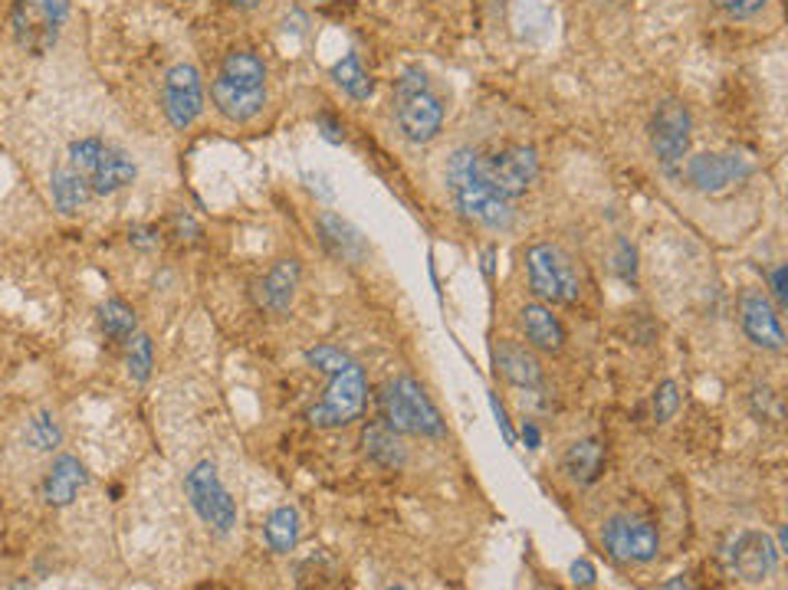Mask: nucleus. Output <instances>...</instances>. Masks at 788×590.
<instances>
[{
    "instance_id": "aec40b11",
    "label": "nucleus",
    "mask_w": 788,
    "mask_h": 590,
    "mask_svg": "<svg viewBox=\"0 0 788 590\" xmlns=\"http://www.w3.org/2000/svg\"><path fill=\"white\" fill-rule=\"evenodd\" d=\"M519 325L526 332V342L539 351H549V355H559L566 348V325L552 315V309L533 302V305H523L519 312Z\"/></svg>"
},
{
    "instance_id": "c9c22d12",
    "label": "nucleus",
    "mask_w": 788,
    "mask_h": 590,
    "mask_svg": "<svg viewBox=\"0 0 788 590\" xmlns=\"http://www.w3.org/2000/svg\"><path fill=\"white\" fill-rule=\"evenodd\" d=\"M128 240H132L135 246H141V250H151V246H158V230H151V227H138V230L128 233Z\"/></svg>"
},
{
    "instance_id": "a19ab883",
    "label": "nucleus",
    "mask_w": 788,
    "mask_h": 590,
    "mask_svg": "<svg viewBox=\"0 0 788 590\" xmlns=\"http://www.w3.org/2000/svg\"><path fill=\"white\" fill-rule=\"evenodd\" d=\"M230 7H237V10H256V7H263L266 0H227Z\"/></svg>"
},
{
    "instance_id": "412c9836",
    "label": "nucleus",
    "mask_w": 788,
    "mask_h": 590,
    "mask_svg": "<svg viewBox=\"0 0 788 590\" xmlns=\"http://www.w3.org/2000/svg\"><path fill=\"white\" fill-rule=\"evenodd\" d=\"M562 470H566L569 479L579 483V486L598 483L602 473H605V447H602V440H595V437L575 440V443L566 450V456H562Z\"/></svg>"
},
{
    "instance_id": "e433bc0d",
    "label": "nucleus",
    "mask_w": 788,
    "mask_h": 590,
    "mask_svg": "<svg viewBox=\"0 0 788 590\" xmlns=\"http://www.w3.org/2000/svg\"><path fill=\"white\" fill-rule=\"evenodd\" d=\"M618 253H621V259H618L621 276H625V279H635V250L628 246V240L618 243Z\"/></svg>"
},
{
    "instance_id": "423d86ee",
    "label": "nucleus",
    "mask_w": 788,
    "mask_h": 590,
    "mask_svg": "<svg viewBox=\"0 0 788 590\" xmlns=\"http://www.w3.org/2000/svg\"><path fill=\"white\" fill-rule=\"evenodd\" d=\"M184 496H187L191 509L197 512V519L207 529H214L220 535L233 532L240 512H237V502L230 499V493L220 483V473L210 460H201V463L191 466V473L184 476Z\"/></svg>"
},
{
    "instance_id": "a878e982",
    "label": "nucleus",
    "mask_w": 788,
    "mask_h": 590,
    "mask_svg": "<svg viewBox=\"0 0 788 590\" xmlns=\"http://www.w3.org/2000/svg\"><path fill=\"white\" fill-rule=\"evenodd\" d=\"M220 76L240 85H266V62L253 49H230L220 62Z\"/></svg>"
},
{
    "instance_id": "0eeeda50",
    "label": "nucleus",
    "mask_w": 788,
    "mask_h": 590,
    "mask_svg": "<svg viewBox=\"0 0 788 590\" xmlns=\"http://www.w3.org/2000/svg\"><path fill=\"white\" fill-rule=\"evenodd\" d=\"M62 20H66V3L62 0H13L10 3L13 36L33 56H43L56 43V33H59Z\"/></svg>"
},
{
    "instance_id": "c85d7f7f",
    "label": "nucleus",
    "mask_w": 788,
    "mask_h": 590,
    "mask_svg": "<svg viewBox=\"0 0 788 590\" xmlns=\"http://www.w3.org/2000/svg\"><path fill=\"white\" fill-rule=\"evenodd\" d=\"M23 440L36 450V453H56L62 447V427L56 424L53 414L39 410L26 420V430H23Z\"/></svg>"
},
{
    "instance_id": "f03ea898",
    "label": "nucleus",
    "mask_w": 788,
    "mask_h": 590,
    "mask_svg": "<svg viewBox=\"0 0 788 590\" xmlns=\"http://www.w3.org/2000/svg\"><path fill=\"white\" fill-rule=\"evenodd\" d=\"M447 187L454 194L457 210L487 227V230H510L513 210L503 194L493 190V184L483 174V158L473 148H457L447 161Z\"/></svg>"
},
{
    "instance_id": "1a4fd4ad",
    "label": "nucleus",
    "mask_w": 788,
    "mask_h": 590,
    "mask_svg": "<svg viewBox=\"0 0 788 590\" xmlns=\"http://www.w3.org/2000/svg\"><path fill=\"white\" fill-rule=\"evenodd\" d=\"M779 548H776V542L769 539V535H763V532H753V529H743V532H736L730 542H727V548H723V558H727V568L740 578V581H746V585H763V581H769L773 575H776V568H779Z\"/></svg>"
},
{
    "instance_id": "72a5a7b5",
    "label": "nucleus",
    "mask_w": 788,
    "mask_h": 590,
    "mask_svg": "<svg viewBox=\"0 0 788 590\" xmlns=\"http://www.w3.org/2000/svg\"><path fill=\"white\" fill-rule=\"evenodd\" d=\"M769 282H773V296L779 299V305H786L788 302V269L786 266H776V269H773V276H769Z\"/></svg>"
},
{
    "instance_id": "ea45409f",
    "label": "nucleus",
    "mask_w": 788,
    "mask_h": 590,
    "mask_svg": "<svg viewBox=\"0 0 788 590\" xmlns=\"http://www.w3.org/2000/svg\"><path fill=\"white\" fill-rule=\"evenodd\" d=\"M523 443H526V450H539V443H543V433L533 420L523 424Z\"/></svg>"
},
{
    "instance_id": "c756f323",
    "label": "nucleus",
    "mask_w": 788,
    "mask_h": 590,
    "mask_svg": "<svg viewBox=\"0 0 788 590\" xmlns=\"http://www.w3.org/2000/svg\"><path fill=\"white\" fill-rule=\"evenodd\" d=\"M125 368H128V378L135 384H145L151 378V368H155V348H151V338L135 332L128 338V355H125Z\"/></svg>"
},
{
    "instance_id": "58836bf2",
    "label": "nucleus",
    "mask_w": 788,
    "mask_h": 590,
    "mask_svg": "<svg viewBox=\"0 0 788 590\" xmlns=\"http://www.w3.org/2000/svg\"><path fill=\"white\" fill-rule=\"evenodd\" d=\"M490 407H493V414H496V424H500V430H503L506 443L513 447V443H516V437H513V427H510V420H506V410L500 407V401H496V397H490Z\"/></svg>"
},
{
    "instance_id": "4be33fe9",
    "label": "nucleus",
    "mask_w": 788,
    "mask_h": 590,
    "mask_svg": "<svg viewBox=\"0 0 788 590\" xmlns=\"http://www.w3.org/2000/svg\"><path fill=\"white\" fill-rule=\"evenodd\" d=\"M49 194H53V204L59 213H76L79 207H85L92 200L89 181L79 171H72L69 164H62L49 174Z\"/></svg>"
},
{
    "instance_id": "a211bd4d",
    "label": "nucleus",
    "mask_w": 788,
    "mask_h": 590,
    "mask_svg": "<svg viewBox=\"0 0 788 590\" xmlns=\"http://www.w3.org/2000/svg\"><path fill=\"white\" fill-rule=\"evenodd\" d=\"M85 483H89L85 466L76 456L62 453L49 463V470L43 476V502L53 509H66L76 502V496L85 489Z\"/></svg>"
},
{
    "instance_id": "cd10ccee",
    "label": "nucleus",
    "mask_w": 788,
    "mask_h": 590,
    "mask_svg": "<svg viewBox=\"0 0 788 590\" xmlns=\"http://www.w3.org/2000/svg\"><path fill=\"white\" fill-rule=\"evenodd\" d=\"M332 79H335V85H339L342 92H349V95L358 99V102L372 99V92H375V82H372V76L362 69V62H358L355 53L342 56V59L332 66Z\"/></svg>"
},
{
    "instance_id": "f8f14e48",
    "label": "nucleus",
    "mask_w": 788,
    "mask_h": 590,
    "mask_svg": "<svg viewBox=\"0 0 788 590\" xmlns=\"http://www.w3.org/2000/svg\"><path fill=\"white\" fill-rule=\"evenodd\" d=\"M483 174L493 184L496 194H503L506 200L519 197L529 190V184L539 174V154L529 144H506L496 154L483 158Z\"/></svg>"
},
{
    "instance_id": "4c0bfd02",
    "label": "nucleus",
    "mask_w": 788,
    "mask_h": 590,
    "mask_svg": "<svg viewBox=\"0 0 788 590\" xmlns=\"http://www.w3.org/2000/svg\"><path fill=\"white\" fill-rule=\"evenodd\" d=\"M572 578H575V585L592 588V585H595V568H592L589 562H575V565H572Z\"/></svg>"
},
{
    "instance_id": "6e6552de",
    "label": "nucleus",
    "mask_w": 788,
    "mask_h": 590,
    "mask_svg": "<svg viewBox=\"0 0 788 590\" xmlns=\"http://www.w3.org/2000/svg\"><path fill=\"white\" fill-rule=\"evenodd\" d=\"M690 131H694V122H690V112H687V105L681 99H664L654 108V118H651V151H654V158L667 171L684 164V158L690 154Z\"/></svg>"
},
{
    "instance_id": "7ed1b4c3",
    "label": "nucleus",
    "mask_w": 788,
    "mask_h": 590,
    "mask_svg": "<svg viewBox=\"0 0 788 590\" xmlns=\"http://www.w3.org/2000/svg\"><path fill=\"white\" fill-rule=\"evenodd\" d=\"M381 407V420L385 427H391L395 433H408V437H444L447 427L441 420V410L434 407V401L424 394V387L414 378H395L381 387L378 397Z\"/></svg>"
},
{
    "instance_id": "f704fd0d",
    "label": "nucleus",
    "mask_w": 788,
    "mask_h": 590,
    "mask_svg": "<svg viewBox=\"0 0 788 590\" xmlns=\"http://www.w3.org/2000/svg\"><path fill=\"white\" fill-rule=\"evenodd\" d=\"M319 128H322V138H326V141H342V138H345L342 122H335L332 115H319Z\"/></svg>"
},
{
    "instance_id": "4468645a",
    "label": "nucleus",
    "mask_w": 788,
    "mask_h": 590,
    "mask_svg": "<svg viewBox=\"0 0 788 590\" xmlns=\"http://www.w3.org/2000/svg\"><path fill=\"white\" fill-rule=\"evenodd\" d=\"M740 319H743V332L750 335L753 345H760L766 351H783L786 348V332H783L779 312L766 299V292L746 289L743 299H740Z\"/></svg>"
},
{
    "instance_id": "20e7f679",
    "label": "nucleus",
    "mask_w": 788,
    "mask_h": 590,
    "mask_svg": "<svg viewBox=\"0 0 788 590\" xmlns=\"http://www.w3.org/2000/svg\"><path fill=\"white\" fill-rule=\"evenodd\" d=\"M395 118H398V128L404 131V138L414 144L434 141L441 135L444 105L434 95L424 69L411 66L401 72V79L395 85Z\"/></svg>"
},
{
    "instance_id": "473e14b6",
    "label": "nucleus",
    "mask_w": 788,
    "mask_h": 590,
    "mask_svg": "<svg viewBox=\"0 0 788 590\" xmlns=\"http://www.w3.org/2000/svg\"><path fill=\"white\" fill-rule=\"evenodd\" d=\"M766 3H769V0H717V7H720L727 16H733V20H750V16H756Z\"/></svg>"
},
{
    "instance_id": "b1692460",
    "label": "nucleus",
    "mask_w": 788,
    "mask_h": 590,
    "mask_svg": "<svg viewBox=\"0 0 788 590\" xmlns=\"http://www.w3.org/2000/svg\"><path fill=\"white\" fill-rule=\"evenodd\" d=\"M299 535H302V522H299V512L293 506H279L270 512L266 525H263V539H266V548L273 555H289L296 552L299 545Z\"/></svg>"
},
{
    "instance_id": "9d476101",
    "label": "nucleus",
    "mask_w": 788,
    "mask_h": 590,
    "mask_svg": "<svg viewBox=\"0 0 788 590\" xmlns=\"http://www.w3.org/2000/svg\"><path fill=\"white\" fill-rule=\"evenodd\" d=\"M161 108H164V118L171 122L174 131H187L201 118V112H204V79H201L197 66L178 62V66L168 69L164 89H161Z\"/></svg>"
},
{
    "instance_id": "7c9ffc66",
    "label": "nucleus",
    "mask_w": 788,
    "mask_h": 590,
    "mask_svg": "<svg viewBox=\"0 0 788 590\" xmlns=\"http://www.w3.org/2000/svg\"><path fill=\"white\" fill-rule=\"evenodd\" d=\"M750 404H753V414H756L760 420L779 424V420L786 417V410H783V401H779V394H776L773 387H756V391H753V397H750Z\"/></svg>"
},
{
    "instance_id": "2f4dec72",
    "label": "nucleus",
    "mask_w": 788,
    "mask_h": 590,
    "mask_svg": "<svg viewBox=\"0 0 788 590\" xmlns=\"http://www.w3.org/2000/svg\"><path fill=\"white\" fill-rule=\"evenodd\" d=\"M681 407V387L677 381H664L658 391H654V420L658 424H667Z\"/></svg>"
},
{
    "instance_id": "bb28decb",
    "label": "nucleus",
    "mask_w": 788,
    "mask_h": 590,
    "mask_svg": "<svg viewBox=\"0 0 788 590\" xmlns=\"http://www.w3.org/2000/svg\"><path fill=\"white\" fill-rule=\"evenodd\" d=\"M99 328L105 332V338L118 342V345H128V338L138 332V319H135V309L125 305L122 299H109L99 305Z\"/></svg>"
},
{
    "instance_id": "393cba45",
    "label": "nucleus",
    "mask_w": 788,
    "mask_h": 590,
    "mask_svg": "<svg viewBox=\"0 0 788 590\" xmlns=\"http://www.w3.org/2000/svg\"><path fill=\"white\" fill-rule=\"evenodd\" d=\"M319 227H322V240L332 246L335 256H342V259H362L365 240H362V233H358L352 223H345V220L335 217V213H326V217L319 220Z\"/></svg>"
},
{
    "instance_id": "39448f33",
    "label": "nucleus",
    "mask_w": 788,
    "mask_h": 590,
    "mask_svg": "<svg viewBox=\"0 0 788 590\" xmlns=\"http://www.w3.org/2000/svg\"><path fill=\"white\" fill-rule=\"evenodd\" d=\"M526 273L529 286L539 299L552 305H572L582 296V276L575 259L556 243H536L526 250Z\"/></svg>"
},
{
    "instance_id": "5701e85b",
    "label": "nucleus",
    "mask_w": 788,
    "mask_h": 590,
    "mask_svg": "<svg viewBox=\"0 0 788 590\" xmlns=\"http://www.w3.org/2000/svg\"><path fill=\"white\" fill-rule=\"evenodd\" d=\"M362 450H365V456H368L375 466H385V470H401L404 460H408V453H404L398 433H395L391 427H385V424L365 427V433H362Z\"/></svg>"
},
{
    "instance_id": "f257e3e1",
    "label": "nucleus",
    "mask_w": 788,
    "mask_h": 590,
    "mask_svg": "<svg viewBox=\"0 0 788 590\" xmlns=\"http://www.w3.org/2000/svg\"><path fill=\"white\" fill-rule=\"evenodd\" d=\"M306 361L329 374V387L319 404L306 410V420L319 430H339L362 417L368 401V378L358 361H352L335 345H316L306 351Z\"/></svg>"
},
{
    "instance_id": "f3484780",
    "label": "nucleus",
    "mask_w": 788,
    "mask_h": 590,
    "mask_svg": "<svg viewBox=\"0 0 788 590\" xmlns=\"http://www.w3.org/2000/svg\"><path fill=\"white\" fill-rule=\"evenodd\" d=\"M299 279H302L299 259H293V256L276 259V263L270 266V273L256 282V305H260L263 312H270V315H286V312L293 309Z\"/></svg>"
},
{
    "instance_id": "6ab92c4d",
    "label": "nucleus",
    "mask_w": 788,
    "mask_h": 590,
    "mask_svg": "<svg viewBox=\"0 0 788 590\" xmlns=\"http://www.w3.org/2000/svg\"><path fill=\"white\" fill-rule=\"evenodd\" d=\"M493 361H496V371L503 374V381H510L519 391H536L543 384L539 358L529 348L516 345V342H500L493 348Z\"/></svg>"
},
{
    "instance_id": "dca6fc26",
    "label": "nucleus",
    "mask_w": 788,
    "mask_h": 590,
    "mask_svg": "<svg viewBox=\"0 0 788 590\" xmlns=\"http://www.w3.org/2000/svg\"><path fill=\"white\" fill-rule=\"evenodd\" d=\"M135 177H138V164H135V158H132L125 148H118V144H102V151H99L92 171L85 174V181H89V187H92V197H112V194L132 187Z\"/></svg>"
},
{
    "instance_id": "2eb2a0df",
    "label": "nucleus",
    "mask_w": 788,
    "mask_h": 590,
    "mask_svg": "<svg viewBox=\"0 0 788 590\" xmlns=\"http://www.w3.org/2000/svg\"><path fill=\"white\" fill-rule=\"evenodd\" d=\"M210 102L214 108L233 122V125H247L253 122L263 105H266V85H240V82H230L217 72V79L210 82Z\"/></svg>"
},
{
    "instance_id": "9b49d317",
    "label": "nucleus",
    "mask_w": 788,
    "mask_h": 590,
    "mask_svg": "<svg viewBox=\"0 0 788 590\" xmlns=\"http://www.w3.org/2000/svg\"><path fill=\"white\" fill-rule=\"evenodd\" d=\"M602 542L608 555L621 565H648L661 552V535L651 522L635 516H615L602 529Z\"/></svg>"
},
{
    "instance_id": "ddd939ff",
    "label": "nucleus",
    "mask_w": 788,
    "mask_h": 590,
    "mask_svg": "<svg viewBox=\"0 0 788 590\" xmlns=\"http://www.w3.org/2000/svg\"><path fill=\"white\" fill-rule=\"evenodd\" d=\"M753 174V161L743 154H720L707 151L687 161V181L700 194H723L733 184H743Z\"/></svg>"
}]
</instances>
